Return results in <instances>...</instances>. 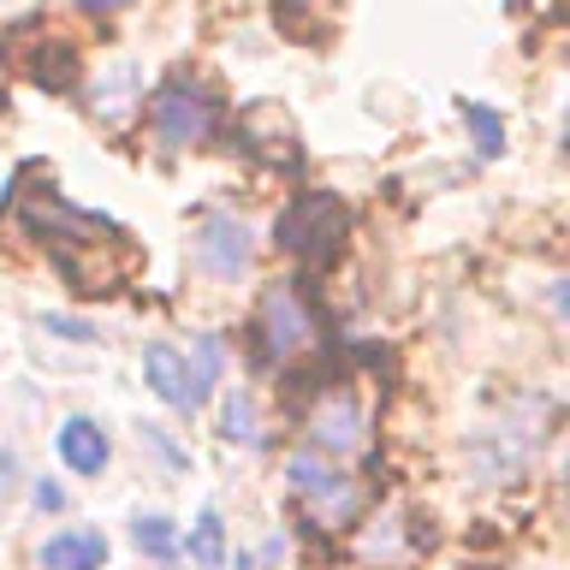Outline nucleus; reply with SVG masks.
Masks as SVG:
<instances>
[{
	"label": "nucleus",
	"instance_id": "nucleus-1",
	"mask_svg": "<svg viewBox=\"0 0 570 570\" xmlns=\"http://www.w3.org/2000/svg\"><path fill=\"white\" fill-rule=\"evenodd\" d=\"M149 125H155V137L167 142V149H190V142H203L214 131V96L178 71V78H167V83L155 89Z\"/></svg>",
	"mask_w": 570,
	"mask_h": 570
},
{
	"label": "nucleus",
	"instance_id": "nucleus-2",
	"mask_svg": "<svg viewBox=\"0 0 570 570\" xmlns=\"http://www.w3.org/2000/svg\"><path fill=\"white\" fill-rule=\"evenodd\" d=\"M338 232H345V203L327 190H303L279 214V249H297V256H327L338 249Z\"/></svg>",
	"mask_w": 570,
	"mask_h": 570
},
{
	"label": "nucleus",
	"instance_id": "nucleus-3",
	"mask_svg": "<svg viewBox=\"0 0 570 570\" xmlns=\"http://www.w3.org/2000/svg\"><path fill=\"white\" fill-rule=\"evenodd\" d=\"M249 256H256V244H249V226L232 220V214H208L203 226H196V267L214 279H238Z\"/></svg>",
	"mask_w": 570,
	"mask_h": 570
},
{
	"label": "nucleus",
	"instance_id": "nucleus-4",
	"mask_svg": "<svg viewBox=\"0 0 570 570\" xmlns=\"http://www.w3.org/2000/svg\"><path fill=\"white\" fill-rule=\"evenodd\" d=\"M285 470H292V493L309 499V505H321V517H351L356 511V488H351V475L338 470L333 458L297 452Z\"/></svg>",
	"mask_w": 570,
	"mask_h": 570
},
{
	"label": "nucleus",
	"instance_id": "nucleus-5",
	"mask_svg": "<svg viewBox=\"0 0 570 570\" xmlns=\"http://www.w3.org/2000/svg\"><path fill=\"white\" fill-rule=\"evenodd\" d=\"M142 381H149V392L167 410H203V399H196V381H190V356H178L173 345H149L142 351Z\"/></svg>",
	"mask_w": 570,
	"mask_h": 570
},
{
	"label": "nucleus",
	"instance_id": "nucleus-6",
	"mask_svg": "<svg viewBox=\"0 0 570 570\" xmlns=\"http://www.w3.org/2000/svg\"><path fill=\"white\" fill-rule=\"evenodd\" d=\"M303 338H309V315H303V303L292 285H274V292L262 297V345L267 356H292L303 351Z\"/></svg>",
	"mask_w": 570,
	"mask_h": 570
},
{
	"label": "nucleus",
	"instance_id": "nucleus-7",
	"mask_svg": "<svg viewBox=\"0 0 570 570\" xmlns=\"http://www.w3.org/2000/svg\"><path fill=\"white\" fill-rule=\"evenodd\" d=\"M42 570H107V534L101 529H60L42 541Z\"/></svg>",
	"mask_w": 570,
	"mask_h": 570
},
{
	"label": "nucleus",
	"instance_id": "nucleus-8",
	"mask_svg": "<svg viewBox=\"0 0 570 570\" xmlns=\"http://www.w3.org/2000/svg\"><path fill=\"white\" fill-rule=\"evenodd\" d=\"M53 452H60V463H66L71 475H101L107 470V434H101V422L71 416L60 434H53Z\"/></svg>",
	"mask_w": 570,
	"mask_h": 570
},
{
	"label": "nucleus",
	"instance_id": "nucleus-9",
	"mask_svg": "<svg viewBox=\"0 0 570 570\" xmlns=\"http://www.w3.org/2000/svg\"><path fill=\"white\" fill-rule=\"evenodd\" d=\"M315 440L327 445V452H351L356 440H363V416H356L351 399H327L315 410Z\"/></svg>",
	"mask_w": 570,
	"mask_h": 570
},
{
	"label": "nucleus",
	"instance_id": "nucleus-10",
	"mask_svg": "<svg viewBox=\"0 0 570 570\" xmlns=\"http://www.w3.org/2000/svg\"><path fill=\"white\" fill-rule=\"evenodd\" d=\"M185 547H190L196 564H220V559H226V523H220V511L208 505L203 517H196V529H190Z\"/></svg>",
	"mask_w": 570,
	"mask_h": 570
},
{
	"label": "nucleus",
	"instance_id": "nucleus-11",
	"mask_svg": "<svg viewBox=\"0 0 570 570\" xmlns=\"http://www.w3.org/2000/svg\"><path fill=\"white\" fill-rule=\"evenodd\" d=\"M458 114L470 119V131L481 137V155H488V160L505 155V125H499L493 107H481V101H458Z\"/></svg>",
	"mask_w": 570,
	"mask_h": 570
},
{
	"label": "nucleus",
	"instance_id": "nucleus-12",
	"mask_svg": "<svg viewBox=\"0 0 570 570\" xmlns=\"http://www.w3.org/2000/svg\"><path fill=\"white\" fill-rule=\"evenodd\" d=\"M220 434L226 440H238V445H262V428H256V404L244 399H226V410H220Z\"/></svg>",
	"mask_w": 570,
	"mask_h": 570
},
{
	"label": "nucleus",
	"instance_id": "nucleus-13",
	"mask_svg": "<svg viewBox=\"0 0 570 570\" xmlns=\"http://www.w3.org/2000/svg\"><path fill=\"white\" fill-rule=\"evenodd\" d=\"M137 547L142 552H149V559H173V552H178V529L167 523V517H137Z\"/></svg>",
	"mask_w": 570,
	"mask_h": 570
},
{
	"label": "nucleus",
	"instance_id": "nucleus-14",
	"mask_svg": "<svg viewBox=\"0 0 570 570\" xmlns=\"http://www.w3.org/2000/svg\"><path fill=\"white\" fill-rule=\"evenodd\" d=\"M190 381H196V399L208 404L214 381H220V338H203V345H196V368H190Z\"/></svg>",
	"mask_w": 570,
	"mask_h": 570
},
{
	"label": "nucleus",
	"instance_id": "nucleus-15",
	"mask_svg": "<svg viewBox=\"0 0 570 570\" xmlns=\"http://www.w3.org/2000/svg\"><path fill=\"white\" fill-rule=\"evenodd\" d=\"M42 327L60 333V338H78V345H89V338H96V327H89V321H71V315H42Z\"/></svg>",
	"mask_w": 570,
	"mask_h": 570
},
{
	"label": "nucleus",
	"instance_id": "nucleus-16",
	"mask_svg": "<svg viewBox=\"0 0 570 570\" xmlns=\"http://www.w3.org/2000/svg\"><path fill=\"white\" fill-rule=\"evenodd\" d=\"M36 505H42V511H60V505H66V493L53 488V481H36Z\"/></svg>",
	"mask_w": 570,
	"mask_h": 570
},
{
	"label": "nucleus",
	"instance_id": "nucleus-17",
	"mask_svg": "<svg viewBox=\"0 0 570 570\" xmlns=\"http://www.w3.org/2000/svg\"><path fill=\"white\" fill-rule=\"evenodd\" d=\"M78 7H89V12H119V7H131V0H78Z\"/></svg>",
	"mask_w": 570,
	"mask_h": 570
}]
</instances>
